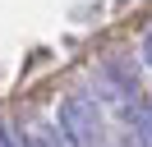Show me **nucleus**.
I'll return each mask as SVG.
<instances>
[{
	"label": "nucleus",
	"mask_w": 152,
	"mask_h": 147,
	"mask_svg": "<svg viewBox=\"0 0 152 147\" xmlns=\"http://www.w3.org/2000/svg\"><path fill=\"white\" fill-rule=\"evenodd\" d=\"M143 64H148V69H152V28H148V32H143Z\"/></svg>",
	"instance_id": "nucleus-2"
},
{
	"label": "nucleus",
	"mask_w": 152,
	"mask_h": 147,
	"mask_svg": "<svg viewBox=\"0 0 152 147\" xmlns=\"http://www.w3.org/2000/svg\"><path fill=\"white\" fill-rule=\"evenodd\" d=\"M56 124L65 129V133L74 138L78 147L102 143V101H97L92 92H74V97H65V101H60Z\"/></svg>",
	"instance_id": "nucleus-1"
}]
</instances>
